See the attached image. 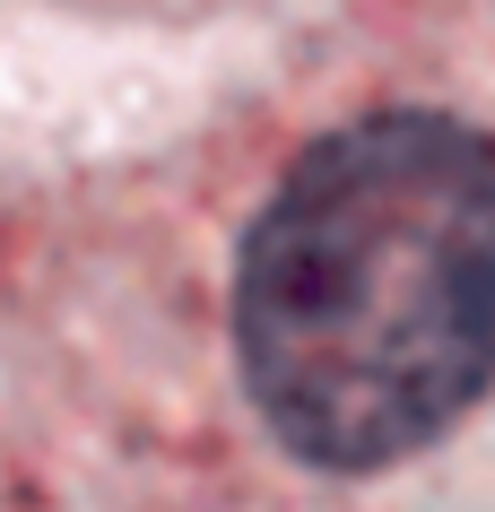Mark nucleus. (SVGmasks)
<instances>
[{"label":"nucleus","mask_w":495,"mask_h":512,"mask_svg":"<svg viewBox=\"0 0 495 512\" xmlns=\"http://www.w3.org/2000/svg\"><path fill=\"white\" fill-rule=\"evenodd\" d=\"M235 348L313 469H391L495 382V139L365 113L304 148L244 243Z\"/></svg>","instance_id":"nucleus-1"}]
</instances>
